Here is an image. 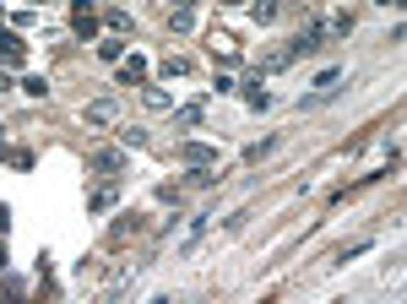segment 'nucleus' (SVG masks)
Instances as JSON below:
<instances>
[{
    "label": "nucleus",
    "mask_w": 407,
    "mask_h": 304,
    "mask_svg": "<svg viewBox=\"0 0 407 304\" xmlns=\"http://www.w3.org/2000/svg\"><path fill=\"white\" fill-rule=\"evenodd\" d=\"M266 152H277V136H266V141H256V147H244V163H261Z\"/></svg>",
    "instance_id": "obj_15"
},
{
    "label": "nucleus",
    "mask_w": 407,
    "mask_h": 304,
    "mask_svg": "<svg viewBox=\"0 0 407 304\" xmlns=\"http://www.w3.org/2000/svg\"><path fill=\"white\" fill-rule=\"evenodd\" d=\"M163 76H168V82H174V76H190V60H185V55H168V60H163Z\"/></svg>",
    "instance_id": "obj_16"
},
{
    "label": "nucleus",
    "mask_w": 407,
    "mask_h": 304,
    "mask_svg": "<svg viewBox=\"0 0 407 304\" xmlns=\"http://www.w3.org/2000/svg\"><path fill=\"white\" fill-rule=\"evenodd\" d=\"M6 266H11V256H6V244H0V272H6Z\"/></svg>",
    "instance_id": "obj_24"
},
{
    "label": "nucleus",
    "mask_w": 407,
    "mask_h": 304,
    "mask_svg": "<svg viewBox=\"0 0 407 304\" xmlns=\"http://www.w3.org/2000/svg\"><path fill=\"white\" fill-rule=\"evenodd\" d=\"M82 120H87V125H114V120H120V104H114V98H98V104L82 109Z\"/></svg>",
    "instance_id": "obj_5"
},
{
    "label": "nucleus",
    "mask_w": 407,
    "mask_h": 304,
    "mask_svg": "<svg viewBox=\"0 0 407 304\" xmlns=\"http://www.w3.org/2000/svg\"><path fill=\"white\" fill-rule=\"evenodd\" d=\"M207 228H212V212H196V217H190V239H185V256L196 250V239L207 234Z\"/></svg>",
    "instance_id": "obj_13"
},
{
    "label": "nucleus",
    "mask_w": 407,
    "mask_h": 304,
    "mask_svg": "<svg viewBox=\"0 0 407 304\" xmlns=\"http://www.w3.org/2000/svg\"><path fill=\"white\" fill-rule=\"evenodd\" d=\"M244 98H250V109H271V92L261 87V71L250 76V82H244Z\"/></svg>",
    "instance_id": "obj_11"
},
{
    "label": "nucleus",
    "mask_w": 407,
    "mask_h": 304,
    "mask_svg": "<svg viewBox=\"0 0 407 304\" xmlns=\"http://www.w3.org/2000/svg\"><path fill=\"white\" fill-rule=\"evenodd\" d=\"M104 22H109V33H131V16L125 11H104Z\"/></svg>",
    "instance_id": "obj_18"
},
{
    "label": "nucleus",
    "mask_w": 407,
    "mask_h": 304,
    "mask_svg": "<svg viewBox=\"0 0 407 304\" xmlns=\"http://www.w3.org/2000/svg\"><path fill=\"white\" fill-rule=\"evenodd\" d=\"M190 6H196V0H168V11H190Z\"/></svg>",
    "instance_id": "obj_22"
},
{
    "label": "nucleus",
    "mask_w": 407,
    "mask_h": 304,
    "mask_svg": "<svg viewBox=\"0 0 407 304\" xmlns=\"http://www.w3.org/2000/svg\"><path fill=\"white\" fill-rule=\"evenodd\" d=\"M201 120H207V104H185V109H174V131H196Z\"/></svg>",
    "instance_id": "obj_9"
},
{
    "label": "nucleus",
    "mask_w": 407,
    "mask_h": 304,
    "mask_svg": "<svg viewBox=\"0 0 407 304\" xmlns=\"http://www.w3.org/2000/svg\"><path fill=\"white\" fill-rule=\"evenodd\" d=\"M293 60H299V55H293V44H283L277 55H266V65H261V71H288Z\"/></svg>",
    "instance_id": "obj_12"
},
{
    "label": "nucleus",
    "mask_w": 407,
    "mask_h": 304,
    "mask_svg": "<svg viewBox=\"0 0 407 304\" xmlns=\"http://www.w3.org/2000/svg\"><path fill=\"white\" fill-rule=\"evenodd\" d=\"M190 22H196L190 11H168V28H174V33H190Z\"/></svg>",
    "instance_id": "obj_20"
},
{
    "label": "nucleus",
    "mask_w": 407,
    "mask_h": 304,
    "mask_svg": "<svg viewBox=\"0 0 407 304\" xmlns=\"http://www.w3.org/2000/svg\"><path fill=\"white\" fill-rule=\"evenodd\" d=\"M114 196H120V180H104V185H98V190H92L87 212H109V207H114Z\"/></svg>",
    "instance_id": "obj_8"
},
{
    "label": "nucleus",
    "mask_w": 407,
    "mask_h": 304,
    "mask_svg": "<svg viewBox=\"0 0 407 304\" xmlns=\"http://www.w3.org/2000/svg\"><path fill=\"white\" fill-rule=\"evenodd\" d=\"M71 28H76V38H92V33H98V6H92V0H76Z\"/></svg>",
    "instance_id": "obj_2"
},
{
    "label": "nucleus",
    "mask_w": 407,
    "mask_h": 304,
    "mask_svg": "<svg viewBox=\"0 0 407 304\" xmlns=\"http://www.w3.org/2000/svg\"><path fill=\"white\" fill-rule=\"evenodd\" d=\"M98 60H109V65H120V60H125V38H120V33H109L104 44H98Z\"/></svg>",
    "instance_id": "obj_10"
},
{
    "label": "nucleus",
    "mask_w": 407,
    "mask_h": 304,
    "mask_svg": "<svg viewBox=\"0 0 407 304\" xmlns=\"http://www.w3.org/2000/svg\"><path fill=\"white\" fill-rule=\"evenodd\" d=\"M16 87V82H11V76H6V71H0V92H11Z\"/></svg>",
    "instance_id": "obj_23"
},
{
    "label": "nucleus",
    "mask_w": 407,
    "mask_h": 304,
    "mask_svg": "<svg viewBox=\"0 0 407 304\" xmlns=\"http://www.w3.org/2000/svg\"><path fill=\"white\" fill-rule=\"evenodd\" d=\"M87 168H92V174H104V180H120L125 152H120V147H92V152H87Z\"/></svg>",
    "instance_id": "obj_1"
},
{
    "label": "nucleus",
    "mask_w": 407,
    "mask_h": 304,
    "mask_svg": "<svg viewBox=\"0 0 407 304\" xmlns=\"http://www.w3.org/2000/svg\"><path fill=\"white\" fill-rule=\"evenodd\" d=\"M250 16H256V22H277V0H256Z\"/></svg>",
    "instance_id": "obj_17"
},
{
    "label": "nucleus",
    "mask_w": 407,
    "mask_h": 304,
    "mask_svg": "<svg viewBox=\"0 0 407 304\" xmlns=\"http://www.w3.org/2000/svg\"><path fill=\"white\" fill-rule=\"evenodd\" d=\"M375 6H402V0H375Z\"/></svg>",
    "instance_id": "obj_26"
},
{
    "label": "nucleus",
    "mask_w": 407,
    "mask_h": 304,
    "mask_svg": "<svg viewBox=\"0 0 407 304\" xmlns=\"http://www.w3.org/2000/svg\"><path fill=\"white\" fill-rule=\"evenodd\" d=\"M180 163H185V168L217 163V147H212V141H185V147H180Z\"/></svg>",
    "instance_id": "obj_3"
},
{
    "label": "nucleus",
    "mask_w": 407,
    "mask_h": 304,
    "mask_svg": "<svg viewBox=\"0 0 407 304\" xmlns=\"http://www.w3.org/2000/svg\"><path fill=\"white\" fill-rule=\"evenodd\" d=\"M22 92H28V98H44L49 87H44V76H22Z\"/></svg>",
    "instance_id": "obj_19"
},
{
    "label": "nucleus",
    "mask_w": 407,
    "mask_h": 304,
    "mask_svg": "<svg viewBox=\"0 0 407 304\" xmlns=\"http://www.w3.org/2000/svg\"><path fill=\"white\" fill-rule=\"evenodd\" d=\"M6 223H11V212H6V207H0V234H6Z\"/></svg>",
    "instance_id": "obj_25"
},
{
    "label": "nucleus",
    "mask_w": 407,
    "mask_h": 304,
    "mask_svg": "<svg viewBox=\"0 0 407 304\" xmlns=\"http://www.w3.org/2000/svg\"><path fill=\"white\" fill-rule=\"evenodd\" d=\"M320 28H326V44H342L347 33H353V16H347V11H332L326 22H320Z\"/></svg>",
    "instance_id": "obj_6"
},
{
    "label": "nucleus",
    "mask_w": 407,
    "mask_h": 304,
    "mask_svg": "<svg viewBox=\"0 0 407 304\" xmlns=\"http://www.w3.org/2000/svg\"><path fill=\"white\" fill-rule=\"evenodd\" d=\"M223 6H244V0H223Z\"/></svg>",
    "instance_id": "obj_27"
},
{
    "label": "nucleus",
    "mask_w": 407,
    "mask_h": 304,
    "mask_svg": "<svg viewBox=\"0 0 407 304\" xmlns=\"http://www.w3.org/2000/svg\"><path fill=\"white\" fill-rule=\"evenodd\" d=\"M120 141H125V147H147V131H136V125H131V131H120Z\"/></svg>",
    "instance_id": "obj_21"
},
{
    "label": "nucleus",
    "mask_w": 407,
    "mask_h": 304,
    "mask_svg": "<svg viewBox=\"0 0 407 304\" xmlns=\"http://www.w3.org/2000/svg\"><path fill=\"white\" fill-rule=\"evenodd\" d=\"M28 60V44L16 38V33H0V71H11V65Z\"/></svg>",
    "instance_id": "obj_4"
},
{
    "label": "nucleus",
    "mask_w": 407,
    "mask_h": 304,
    "mask_svg": "<svg viewBox=\"0 0 407 304\" xmlns=\"http://www.w3.org/2000/svg\"><path fill=\"white\" fill-rule=\"evenodd\" d=\"M120 82L125 87H141V82H147V60H141V55H125L120 60Z\"/></svg>",
    "instance_id": "obj_7"
},
{
    "label": "nucleus",
    "mask_w": 407,
    "mask_h": 304,
    "mask_svg": "<svg viewBox=\"0 0 407 304\" xmlns=\"http://www.w3.org/2000/svg\"><path fill=\"white\" fill-rule=\"evenodd\" d=\"M141 104H147V109H174V98H168L163 87H147V92H141Z\"/></svg>",
    "instance_id": "obj_14"
}]
</instances>
